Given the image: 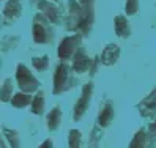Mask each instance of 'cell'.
I'll return each instance as SVG.
<instances>
[{
  "mask_svg": "<svg viewBox=\"0 0 156 148\" xmlns=\"http://www.w3.org/2000/svg\"><path fill=\"white\" fill-rule=\"evenodd\" d=\"M17 80L24 90H33L36 87V80L30 76L29 71H25L24 66H19V72H17Z\"/></svg>",
  "mask_w": 156,
  "mask_h": 148,
  "instance_id": "obj_1",
  "label": "cell"
},
{
  "mask_svg": "<svg viewBox=\"0 0 156 148\" xmlns=\"http://www.w3.org/2000/svg\"><path fill=\"white\" fill-rule=\"evenodd\" d=\"M35 41H38V43H43L46 40V36H44V30H43V27L40 25H35Z\"/></svg>",
  "mask_w": 156,
  "mask_h": 148,
  "instance_id": "obj_6",
  "label": "cell"
},
{
  "mask_svg": "<svg viewBox=\"0 0 156 148\" xmlns=\"http://www.w3.org/2000/svg\"><path fill=\"white\" fill-rule=\"evenodd\" d=\"M73 52V40H65L62 43L60 49H58V55L63 58V57H69V54Z\"/></svg>",
  "mask_w": 156,
  "mask_h": 148,
  "instance_id": "obj_2",
  "label": "cell"
},
{
  "mask_svg": "<svg viewBox=\"0 0 156 148\" xmlns=\"http://www.w3.org/2000/svg\"><path fill=\"white\" fill-rule=\"evenodd\" d=\"M115 54H117V46H109V49L104 52L103 55V58L106 63H111L114 58H115Z\"/></svg>",
  "mask_w": 156,
  "mask_h": 148,
  "instance_id": "obj_4",
  "label": "cell"
},
{
  "mask_svg": "<svg viewBox=\"0 0 156 148\" xmlns=\"http://www.w3.org/2000/svg\"><path fill=\"white\" fill-rule=\"evenodd\" d=\"M49 146H51V143H49V142H44V143L41 145V148H49Z\"/></svg>",
  "mask_w": 156,
  "mask_h": 148,
  "instance_id": "obj_14",
  "label": "cell"
},
{
  "mask_svg": "<svg viewBox=\"0 0 156 148\" xmlns=\"http://www.w3.org/2000/svg\"><path fill=\"white\" fill-rule=\"evenodd\" d=\"M87 65H88V62H87V58L85 57H80L77 62H76V65H74V66H76V69H84L85 66H87Z\"/></svg>",
  "mask_w": 156,
  "mask_h": 148,
  "instance_id": "obj_9",
  "label": "cell"
},
{
  "mask_svg": "<svg viewBox=\"0 0 156 148\" xmlns=\"http://www.w3.org/2000/svg\"><path fill=\"white\" fill-rule=\"evenodd\" d=\"M29 103H30V96H27V95H16L13 98V104L17 106V107H22Z\"/></svg>",
  "mask_w": 156,
  "mask_h": 148,
  "instance_id": "obj_3",
  "label": "cell"
},
{
  "mask_svg": "<svg viewBox=\"0 0 156 148\" xmlns=\"http://www.w3.org/2000/svg\"><path fill=\"white\" fill-rule=\"evenodd\" d=\"M76 139H79V132L73 131L71 132V148H77L79 146V143H76Z\"/></svg>",
  "mask_w": 156,
  "mask_h": 148,
  "instance_id": "obj_11",
  "label": "cell"
},
{
  "mask_svg": "<svg viewBox=\"0 0 156 148\" xmlns=\"http://www.w3.org/2000/svg\"><path fill=\"white\" fill-rule=\"evenodd\" d=\"M35 66H36V68H40V69H44V68H46V58H43V62L35 60Z\"/></svg>",
  "mask_w": 156,
  "mask_h": 148,
  "instance_id": "obj_13",
  "label": "cell"
},
{
  "mask_svg": "<svg viewBox=\"0 0 156 148\" xmlns=\"http://www.w3.org/2000/svg\"><path fill=\"white\" fill-rule=\"evenodd\" d=\"M58 117H60V112L55 109V110H54V112L51 114V117H49V126H51V128H55V126H57Z\"/></svg>",
  "mask_w": 156,
  "mask_h": 148,
  "instance_id": "obj_8",
  "label": "cell"
},
{
  "mask_svg": "<svg viewBox=\"0 0 156 148\" xmlns=\"http://www.w3.org/2000/svg\"><path fill=\"white\" fill-rule=\"evenodd\" d=\"M112 117V109H111V106H107L104 110H103V114H101V117H99V123L101 125H107V122H109V118Z\"/></svg>",
  "mask_w": 156,
  "mask_h": 148,
  "instance_id": "obj_5",
  "label": "cell"
},
{
  "mask_svg": "<svg viewBox=\"0 0 156 148\" xmlns=\"http://www.w3.org/2000/svg\"><path fill=\"white\" fill-rule=\"evenodd\" d=\"M117 32H118V35L120 36H125V33H126V24H125V19L123 17H117Z\"/></svg>",
  "mask_w": 156,
  "mask_h": 148,
  "instance_id": "obj_7",
  "label": "cell"
},
{
  "mask_svg": "<svg viewBox=\"0 0 156 148\" xmlns=\"http://www.w3.org/2000/svg\"><path fill=\"white\" fill-rule=\"evenodd\" d=\"M41 107H43V99H41V95H38V96H36V99H35L33 110H35L36 114H38V112H41Z\"/></svg>",
  "mask_w": 156,
  "mask_h": 148,
  "instance_id": "obj_10",
  "label": "cell"
},
{
  "mask_svg": "<svg viewBox=\"0 0 156 148\" xmlns=\"http://www.w3.org/2000/svg\"><path fill=\"white\" fill-rule=\"evenodd\" d=\"M126 11L128 13H134L136 11V0H129L126 3Z\"/></svg>",
  "mask_w": 156,
  "mask_h": 148,
  "instance_id": "obj_12",
  "label": "cell"
},
{
  "mask_svg": "<svg viewBox=\"0 0 156 148\" xmlns=\"http://www.w3.org/2000/svg\"><path fill=\"white\" fill-rule=\"evenodd\" d=\"M84 2H85V0H84Z\"/></svg>",
  "mask_w": 156,
  "mask_h": 148,
  "instance_id": "obj_15",
  "label": "cell"
}]
</instances>
